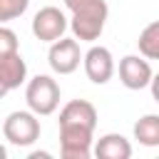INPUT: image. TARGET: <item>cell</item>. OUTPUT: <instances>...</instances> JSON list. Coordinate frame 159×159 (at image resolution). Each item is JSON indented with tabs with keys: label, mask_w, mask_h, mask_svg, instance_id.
<instances>
[{
	"label": "cell",
	"mask_w": 159,
	"mask_h": 159,
	"mask_svg": "<svg viewBox=\"0 0 159 159\" xmlns=\"http://www.w3.org/2000/svg\"><path fill=\"white\" fill-rule=\"evenodd\" d=\"M37 117L40 114H35L32 109L30 112H22V109L20 112H10L5 117V122H2L5 142L12 144V147H30V144H35L40 139V132H42Z\"/></svg>",
	"instance_id": "1"
},
{
	"label": "cell",
	"mask_w": 159,
	"mask_h": 159,
	"mask_svg": "<svg viewBox=\"0 0 159 159\" xmlns=\"http://www.w3.org/2000/svg\"><path fill=\"white\" fill-rule=\"evenodd\" d=\"M25 102L35 114L47 117L60 107V84L50 75H37L25 87Z\"/></svg>",
	"instance_id": "2"
},
{
	"label": "cell",
	"mask_w": 159,
	"mask_h": 159,
	"mask_svg": "<svg viewBox=\"0 0 159 159\" xmlns=\"http://www.w3.org/2000/svg\"><path fill=\"white\" fill-rule=\"evenodd\" d=\"M107 15H109V7L107 2H99L89 10H82V12H72V20H70V30L77 40L82 42H94L99 40V35L104 32V22H107Z\"/></svg>",
	"instance_id": "3"
},
{
	"label": "cell",
	"mask_w": 159,
	"mask_h": 159,
	"mask_svg": "<svg viewBox=\"0 0 159 159\" xmlns=\"http://www.w3.org/2000/svg\"><path fill=\"white\" fill-rule=\"evenodd\" d=\"M94 129L80 127V124H60V154L65 159H89Z\"/></svg>",
	"instance_id": "4"
},
{
	"label": "cell",
	"mask_w": 159,
	"mask_h": 159,
	"mask_svg": "<svg viewBox=\"0 0 159 159\" xmlns=\"http://www.w3.org/2000/svg\"><path fill=\"white\" fill-rule=\"evenodd\" d=\"M30 27H32V35H35L40 42H50V45H52L55 40L65 37L70 22H67V17H65V12H62L60 7L47 5V7H40V10L35 12Z\"/></svg>",
	"instance_id": "5"
},
{
	"label": "cell",
	"mask_w": 159,
	"mask_h": 159,
	"mask_svg": "<svg viewBox=\"0 0 159 159\" xmlns=\"http://www.w3.org/2000/svg\"><path fill=\"white\" fill-rule=\"evenodd\" d=\"M82 60H84V55L80 52L77 37H60L50 45L47 62H50L52 72H57V75H72Z\"/></svg>",
	"instance_id": "6"
},
{
	"label": "cell",
	"mask_w": 159,
	"mask_h": 159,
	"mask_svg": "<svg viewBox=\"0 0 159 159\" xmlns=\"http://www.w3.org/2000/svg\"><path fill=\"white\" fill-rule=\"evenodd\" d=\"M152 65L149 60L139 52V55H127L119 60V82L127 87V89H144L152 84Z\"/></svg>",
	"instance_id": "7"
},
{
	"label": "cell",
	"mask_w": 159,
	"mask_h": 159,
	"mask_svg": "<svg viewBox=\"0 0 159 159\" xmlns=\"http://www.w3.org/2000/svg\"><path fill=\"white\" fill-rule=\"evenodd\" d=\"M82 65H84L87 80L94 82V84H107V82L112 80V75H114V57H112V52H109L107 47H102V45H92V47L84 52Z\"/></svg>",
	"instance_id": "8"
},
{
	"label": "cell",
	"mask_w": 159,
	"mask_h": 159,
	"mask_svg": "<svg viewBox=\"0 0 159 159\" xmlns=\"http://www.w3.org/2000/svg\"><path fill=\"white\" fill-rule=\"evenodd\" d=\"M25 77H27V65H25L20 50L12 52V55H2L0 57V94L2 97L7 92L17 89L25 82Z\"/></svg>",
	"instance_id": "9"
},
{
	"label": "cell",
	"mask_w": 159,
	"mask_h": 159,
	"mask_svg": "<svg viewBox=\"0 0 159 159\" xmlns=\"http://www.w3.org/2000/svg\"><path fill=\"white\" fill-rule=\"evenodd\" d=\"M60 124H80V127H97V109L87 99H70L60 109Z\"/></svg>",
	"instance_id": "10"
},
{
	"label": "cell",
	"mask_w": 159,
	"mask_h": 159,
	"mask_svg": "<svg viewBox=\"0 0 159 159\" xmlns=\"http://www.w3.org/2000/svg\"><path fill=\"white\" fill-rule=\"evenodd\" d=\"M94 154L99 159H129L132 157V144H129L127 137H122L117 132H109V134L97 139Z\"/></svg>",
	"instance_id": "11"
},
{
	"label": "cell",
	"mask_w": 159,
	"mask_h": 159,
	"mask_svg": "<svg viewBox=\"0 0 159 159\" xmlns=\"http://www.w3.org/2000/svg\"><path fill=\"white\" fill-rule=\"evenodd\" d=\"M134 139L142 147H159V114H144L134 122Z\"/></svg>",
	"instance_id": "12"
},
{
	"label": "cell",
	"mask_w": 159,
	"mask_h": 159,
	"mask_svg": "<svg viewBox=\"0 0 159 159\" xmlns=\"http://www.w3.org/2000/svg\"><path fill=\"white\" fill-rule=\"evenodd\" d=\"M137 47H139V52H142L147 60H159V20L149 22V25L139 32Z\"/></svg>",
	"instance_id": "13"
},
{
	"label": "cell",
	"mask_w": 159,
	"mask_h": 159,
	"mask_svg": "<svg viewBox=\"0 0 159 159\" xmlns=\"http://www.w3.org/2000/svg\"><path fill=\"white\" fill-rule=\"evenodd\" d=\"M30 0H0V22H10L27 10Z\"/></svg>",
	"instance_id": "14"
},
{
	"label": "cell",
	"mask_w": 159,
	"mask_h": 159,
	"mask_svg": "<svg viewBox=\"0 0 159 159\" xmlns=\"http://www.w3.org/2000/svg\"><path fill=\"white\" fill-rule=\"evenodd\" d=\"M20 45H17V35L10 30V27H0V57L2 55H12L17 52Z\"/></svg>",
	"instance_id": "15"
},
{
	"label": "cell",
	"mask_w": 159,
	"mask_h": 159,
	"mask_svg": "<svg viewBox=\"0 0 159 159\" xmlns=\"http://www.w3.org/2000/svg\"><path fill=\"white\" fill-rule=\"evenodd\" d=\"M62 2H65V7L70 12H82V10H89V7H94V5H99L104 0H62Z\"/></svg>",
	"instance_id": "16"
},
{
	"label": "cell",
	"mask_w": 159,
	"mask_h": 159,
	"mask_svg": "<svg viewBox=\"0 0 159 159\" xmlns=\"http://www.w3.org/2000/svg\"><path fill=\"white\" fill-rule=\"evenodd\" d=\"M149 89H152V99L159 104V72L152 77V84H149Z\"/></svg>",
	"instance_id": "17"
},
{
	"label": "cell",
	"mask_w": 159,
	"mask_h": 159,
	"mask_svg": "<svg viewBox=\"0 0 159 159\" xmlns=\"http://www.w3.org/2000/svg\"><path fill=\"white\" fill-rule=\"evenodd\" d=\"M27 159H50V154H47V152H32Z\"/></svg>",
	"instance_id": "18"
}]
</instances>
